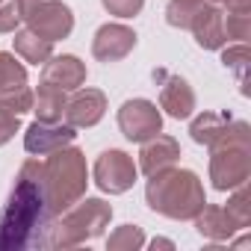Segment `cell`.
Wrapping results in <instances>:
<instances>
[{
    "label": "cell",
    "instance_id": "8992f818",
    "mask_svg": "<svg viewBox=\"0 0 251 251\" xmlns=\"http://www.w3.org/2000/svg\"><path fill=\"white\" fill-rule=\"evenodd\" d=\"M21 21L48 42L68 39L74 30V15L62 0H15Z\"/></svg>",
    "mask_w": 251,
    "mask_h": 251
},
{
    "label": "cell",
    "instance_id": "4dcf8cb0",
    "mask_svg": "<svg viewBox=\"0 0 251 251\" xmlns=\"http://www.w3.org/2000/svg\"><path fill=\"white\" fill-rule=\"evenodd\" d=\"M151 248H154V251H157V248H175V242H172V239H154Z\"/></svg>",
    "mask_w": 251,
    "mask_h": 251
},
{
    "label": "cell",
    "instance_id": "9c48e42d",
    "mask_svg": "<svg viewBox=\"0 0 251 251\" xmlns=\"http://www.w3.org/2000/svg\"><path fill=\"white\" fill-rule=\"evenodd\" d=\"M74 136L77 133H74V127L68 121H39L36 118L27 127V133H24V148L33 157H48V154L71 145Z\"/></svg>",
    "mask_w": 251,
    "mask_h": 251
},
{
    "label": "cell",
    "instance_id": "4fadbf2b",
    "mask_svg": "<svg viewBox=\"0 0 251 251\" xmlns=\"http://www.w3.org/2000/svg\"><path fill=\"white\" fill-rule=\"evenodd\" d=\"M42 83H48L53 89H62V92H74L86 83V65L71 53L50 56L42 65Z\"/></svg>",
    "mask_w": 251,
    "mask_h": 251
},
{
    "label": "cell",
    "instance_id": "cb8c5ba5",
    "mask_svg": "<svg viewBox=\"0 0 251 251\" xmlns=\"http://www.w3.org/2000/svg\"><path fill=\"white\" fill-rule=\"evenodd\" d=\"M204 3V0H169V6H166V21L177 30H189L198 6Z\"/></svg>",
    "mask_w": 251,
    "mask_h": 251
},
{
    "label": "cell",
    "instance_id": "44dd1931",
    "mask_svg": "<svg viewBox=\"0 0 251 251\" xmlns=\"http://www.w3.org/2000/svg\"><path fill=\"white\" fill-rule=\"evenodd\" d=\"M142 245H145V233H142L139 225H121L106 239V248L109 251H139Z\"/></svg>",
    "mask_w": 251,
    "mask_h": 251
},
{
    "label": "cell",
    "instance_id": "ba28073f",
    "mask_svg": "<svg viewBox=\"0 0 251 251\" xmlns=\"http://www.w3.org/2000/svg\"><path fill=\"white\" fill-rule=\"evenodd\" d=\"M118 130L124 133V139L142 145L145 139L163 133V112L145 98H130L118 109Z\"/></svg>",
    "mask_w": 251,
    "mask_h": 251
},
{
    "label": "cell",
    "instance_id": "2e32d148",
    "mask_svg": "<svg viewBox=\"0 0 251 251\" xmlns=\"http://www.w3.org/2000/svg\"><path fill=\"white\" fill-rule=\"evenodd\" d=\"M192 222H195V230L204 239H210V242H225V239H230L236 233V225L230 222L227 210L225 207H216V204H204L201 213Z\"/></svg>",
    "mask_w": 251,
    "mask_h": 251
},
{
    "label": "cell",
    "instance_id": "d6986e66",
    "mask_svg": "<svg viewBox=\"0 0 251 251\" xmlns=\"http://www.w3.org/2000/svg\"><path fill=\"white\" fill-rule=\"evenodd\" d=\"M227 121H230L227 112H201V115H195L192 124H189V136H192V142L210 148V145L222 136V130L227 127Z\"/></svg>",
    "mask_w": 251,
    "mask_h": 251
},
{
    "label": "cell",
    "instance_id": "f546056e",
    "mask_svg": "<svg viewBox=\"0 0 251 251\" xmlns=\"http://www.w3.org/2000/svg\"><path fill=\"white\" fill-rule=\"evenodd\" d=\"M227 12H251V0H222Z\"/></svg>",
    "mask_w": 251,
    "mask_h": 251
},
{
    "label": "cell",
    "instance_id": "3957f363",
    "mask_svg": "<svg viewBox=\"0 0 251 251\" xmlns=\"http://www.w3.org/2000/svg\"><path fill=\"white\" fill-rule=\"evenodd\" d=\"M42 180H45V204H48V216H62L71 204H77L86 195L89 186V169H86V157L80 148L65 145L53 154H48V160L42 163Z\"/></svg>",
    "mask_w": 251,
    "mask_h": 251
},
{
    "label": "cell",
    "instance_id": "6da1fadb",
    "mask_svg": "<svg viewBox=\"0 0 251 251\" xmlns=\"http://www.w3.org/2000/svg\"><path fill=\"white\" fill-rule=\"evenodd\" d=\"M48 216L45 204V180H42V163L27 160L15 177L12 195L0 213V251H18L24 245L36 242V230Z\"/></svg>",
    "mask_w": 251,
    "mask_h": 251
},
{
    "label": "cell",
    "instance_id": "484cf974",
    "mask_svg": "<svg viewBox=\"0 0 251 251\" xmlns=\"http://www.w3.org/2000/svg\"><path fill=\"white\" fill-rule=\"evenodd\" d=\"M251 36V12H230L225 15V39L245 42Z\"/></svg>",
    "mask_w": 251,
    "mask_h": 251
},
{
    "label": "cell",
    "instance_id": "9a60e30c",
    "mask_svg": "<svg viewBox=\"0 0 251 251\" xmlns=\"http://www.w3.org/2000/svg\"><path fill=\"white\" fill-rule=\"evenodd\" d=\"M177 160H180V145H177V139L157 133V136H151V139L142 142L139 169H142L145 177H151V175H157V172H163V169L177 166Z\"/></svg>",
    "mask_w": 251,
    "mask_h": 251
},
{
    "label": "cell",
    "instance_id": "277c9868",
    "mask_svg": "<svg viewBox=\"0 0 251 251\" xmlns=\"http://www.w3.org/2000/svg\"><path fill=\"white\" fill-rule=\"evenodd\" d=\"M251 177V127L230 118L222 136L210 145V180L219 192H230Z\"/></svg>",
    "mask_w": 251,
    "mask_h": 251
},
{
    "label": "cell",
    "instance_id": "52a82bcc",
    "mask_svg": "<svg viewBox=\"0 0 251 251\" xmlns=\"http://www.w3.org/2000/svg\"><path fill=\"white\" fill-rule=\"evenodd\" d=\"M92 177H95V183H98L100 192L121 195V192H127V189L136 183L139 169H136V163H133V157H130L127 151L109 148V151H103V154L95 160Z\"/></svg>",
    "mask_w": 251,
    "mask_h": 251
},
{
    "label": "cell",
    "instance_id": "d4e9b609",
    "mask_svg": "<svg viewBox=\"0 0 251 251\" xmlns=\"http://www.w3.org/2000/svg\"><path fill=\"white\" fill-rule=\"evenodd\" d=\"M248 59H251V50H248L245 42H239V45L222 50V65L230 68V71H236V77H239L242 86H245V68H248Z\"/></svg>",
    "mask_w": 251,
    "mask_h": 251
},
{
    "label": "cell",
    "instance_id": "1f68e13d",
    "mask_svg": "<svg viewBox=\"0 0 251 251\" xmlns=\"http://www.w3.org/2000/svg\"><path fill=\"white\" fill-rule=\"evenodd\" d=\"M204 3H222V0H204Z\"/></svg>",
    "mask_w": 251,
    "mask_h": 251
},
{
    "label": "cell",
    "instance_id": "83f0119b",
    "mask_svg": "<svg viewBox=\"0 0 251 251\" xmlns=\"http://www.w3.org/2000/svg\"><path fill=\"white\" fill-rule=\"evenodd\" d=\"M18 24H21V15H18L15 0H3L0 3V33H15Z\"/></svg>",
    "mask_w": 251,
    "mask_h": 251
},
{
    "label": "cell",
    "instance_id": "7c38bea8",
    "mask_svg": "<svg viewBox=\"0 0 251 251\" xmlns=\"http://www.w3.org/2000/svg\"><path fill=\"white\" fill-rule=\"evenodd\" d=\"M189 33L195 36V42L204 48V50H219L225 48V12L216 6V3H201L192 24H189Z\"/></svg>",
    "mask_w": 251,
    "mask_h": 251
},
{
    "label": "cell",
    "instance_id": "e0dca14e",
    "mask_svg": "<svg viewBox=\"0 0 251 251\" xmlns=\"http://www.w3.org/2000/svg\"><path fill=\"white\" fill-rule=\"evenodd\" d=\"M12 48H15V53H18L24 62H33V65H45V62L53 56V42L42 39V36L33 33L30 27H27V30H15Z\"/></svg>",
    "mask_w": 251,
    "mask_h": 251
},
{
    "label": "cell",
    "instance_id": "7a4b0ae2",
    "mask_svg": "<svg viewBox=\"0 0 251 251\" xmlns=\"http://www.w3.org/2000/svg\"><path fill=\"white\" fill-rule=\"evenodd\" d=\"M145 201L154 213L186 222L201 213V207L207 204V195H204V183L198 180L195 172L172 166V169H163L148 177Z\"/></svg>",
    "mask_w": 251,
    "mask_h": 251
},
{
    "label": "cell",
    "instance_id": "30bf717a",
    "mask_svg": "<svg viewBox=\"0 0 251 251\" xmlns=\"http://www.w3.org/2000/svg\"><path fill=\"white\" fill-rule=\"evenodd\" d=\"M106 112V95L100 89H74L71 98H65L62 118L74 130L80 127H95Z\"/></svg>",
    "mask_w": 251,
    "mask_h": 251
},
{
    "label": "cell",
    "instance_id": "ffe728a7",
    "mask_svg": "<svg viewBox=\"0 0 251 251\" xmlns=\"http://www.w3.org/2000/svg\"><path fill=\"white\" fill-rule=\"evenodd\" d=\"M233 195L227 198V216H230V222L236 225V230H242V227H248L251 225V192H248V183H239L236 189H230Z\"/></svg>",
    "mask_w": 251,
    "mask_h": 251
},
{
    "label": "cell",
    "instance_id": "5b68a950",
    "mask_svg": "<svg viewBox=\"0 0 251 251\" xmlns=\"http://www.w3.org/2000/svg\"><path fill=\"white\" fill-rule=\"evenodd\" d=\"M109 219H112V207L103 198H80L77 204H71L62 213L59 225L50 227V236L42 245H50V248L83 245L89 239H98L106 230Z\"/></svg>",
    "mask_w": 251,
    "mask_h": 251
},
{
    "label": "cell",
    "instance_id": "ac0fdd59",
    "mask_svg": "<svg viewBox=\"0 0 251 251\" xmlns=\"http://www.w3.org/2000/svg\"><path fill=\"white\" fill-rule=\"evenodd\" d=\"M65 98H68V92L53 89L48 83H39V92H33V112H36V118L39 121H62Z\"/></svg>",
    "mask_w": 251,
    "mask_h": 251
},
{
    "label": "cell",
    "instance_id": "f1b7e54d",
    "mask_svg": "<svg viewBox=\"0 0 251 251\" xmlns=\"http://www.w3.org/2000/svg\"><path fill=\"white\" fill-rule=\"evenodd\" d=\"M18 130H21V115H6V112H0V145H6Z\"/></svg>",
    "mask_w": 251,
    "mask_h": 251
},
{
    "label": "cell",
    "instance_id": "5bb4252c",
    "mask_svg": "<svg viewBox=\"0 0 251 251\" xmlns=\"http://www.w3.org/2000/svg\"><path fill=\"white\" fill-rule=\"evenodd\" d=\"M160 80H163V89H160V109H166L172 118H189L192 115V109H195V92H192V86L183 80V77H177V74H166V71H160L157 74Z\"/></svg>",
    "mask_w": 251,
    "mask_h": 251
},
{
    "label": "cell",
    "instance_id": "d6a6232c",
    "mask_svg": "<svg viewBox=\"0 0 251 251\" xmlns=\"http://www.w3.org/2000/svg\"><path fill=\"white\" fill-rule=\"evenodd\" d=\"M0 3H3V0H0Z\"/></svg>",
    "mask_w": 251,
    "mask_h": 251
},
{
    "label": "cell",
    "instance_id": "4316f807",
    "mask_svg": "<svg viewBox=\"0 0 251 251\" xmlns=\"http://www.w3.org/2000/svg\"><path fill=\"white\" fill-rule=\"evenodd\" d=\"M100 3H103V9H106L109 15H115V18H133V15L142 12L145 0H100Z\"/></svg>",
    "mask_w": 251,
    "mask_h": 251
},
{
    "label": "cell",
    "instance_id": "8fae6325",
    "mask_svg": "<svg viewBox=\"0 0 251 251\" xmlns=\"http://www.w3.org/2000/svg\"><path fill=\"white\" fill-rule=\"evenodd\" d=\"M136 48V33L124 24H103L92 39V56L98 62H118Z\"/></svg>",
    "mask_w": 251,
    "mask_h": 251
},
{
    "label": "cell",
    "instance_id": "7402d4cb",
    "mask_svg": "<svg viewBox=\"0 0 251 251\" xmlns=\"http://www.w3.org/2000/svg\"><path fill=\"white\" fill-rule=\"evenodd\" d=\"M18 86H27V68L12 53L0 50V92H9Z\"/></svg>",
    "mask_w": 251,
    "mask_h": 251
},
{
    "label": "cell",
    "instance_id": "603a6c76",
    "mask_svg": "<svg viewBox=\"0 0 251 251\" xmlns=\"http://www.w3.org/2000/svg\"><path fill=\"white\" fill-rule=\"evenodd\" d=\"M0 112H6V115L33 112V89L18 86V89H9V92H0Z\"/></svg>",
    "mask_w": 251,
    "mask_h": 251
}]
</instances>
